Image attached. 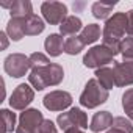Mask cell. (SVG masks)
<instances>
[{"mask_svg": "<svg viewBox=\"0 0 133 133\" xmlns=\"http://www.w3.org/2000/svg\"><path fill=\"white\" fill-rule=\"evenodd\" d=\"M10 13H11V17H28L33 14V6L28 0H16Z\"/></svg>", "mask_w": 133, "mask_h": 133, "instance_id": "obj_18", "label": "cell"}, {"mask_svg": "<svg viewBox=\"0 0 133 133\" xmlns=\"http://www.w3.org/2000/svg\"><path fill=\"white\" fill-rule=\"evenodd\" d=\"M63 78H64V71L56 63H50L49 66L41 69H33L28 75L30 85L38 91H42L47 86H56L63 82Z\"/></svg>", "mask_w": 133, "mask_h": 133, "instance_id": "obj_2", "label": "cell"}, {"mask_svg": "<svg viewBox=\"0 0 133 133\" xmlns=\"http://www.w3.org/2000/svg\"><path fill=\"white\" fill-rule=\"evenodd\" d=\"M124 61H133V38H124L121 42V52Z\"/></svg>", "mask_w": 133, "mask_h": 133, "instance_id": "obj_24", "label": "cell"}, {"mask_svg": "<svg viewBox=\"0 0 133 133\" xmlns=\"http://www.w3.org/2000/svg\"><path fill=\"white\" fill-rule=\"evenodd\" d=\"M44 49L50 56H59L61 52H64V41L63 36L58 33H52L44 41Z\"/></svg>", "mask_w": 133, "mask_h": 133, "instance_id": "obj_14", "label": "cell"}, {"mask_svg": "<svg viewBox=\"0 0 133 133\" xmlns=\"http://www.w3.org/2000/svg\"><path fill=\"white\" fill-rule=\"evenodd\" d=\"M38 133H58V131H56L55 124H53L50 119H44V122L41 124V127H39Z\"/></svg>", "mask_w": 133, "mask_h": 133, "instance_id": "obj_27", "label": "cell"}, {"mask_svg": "<svg viewBox=\"0 0 133 133\" xmlns=\"http://www.w3.org/2000/svg\"><path fill=\"white\" fill-rule=\"evenodd\" d=\"M44 28H45L44 21L39 16L31 14V16L25 17V36H36V35L42 33Z\"/></svg>", "mask_w": 133, "mask_h": 133, "instance_id": "obj_16", "label": "cell"}, {"mask_svg": "<svg viewBox=\"0 0 133 133\" xmlns=\"http://www.w3.org/2000/svg\"><path fill=\"white\" fill-rule=\"evenodd\" d=\"M42 103L50 111H63L71 107L72 96L66 91H52L42 99Z\"/></svg>", "mask_w": 133, "mask_h": 133, "instance_id": "obj_10", "label": "cell"}, {"mask_svg": "<svg viewBox=\"0 0 133 133\" xmlns=\"http://www.w3.org/2000/svg\"><path fill=\"white\" fill-rule=\"evenodd\" d=\"M114 53L105 47L103 44L102 45H94L91 47L85 56H83V64L86 68H91V69H100V68H105V64L111 63L114 59Z\"/></svg>", "mask_w": 133, "mask_h": 133, "instance_id": "obj_4", "label": "cell"}, {"mask_svg": "<svg viewBox=\"0 0 133 133\" xmlns=\"http://www.w3.org/2000/svg\"><path fill=\"white\" fill-rule=\"evenodd\" d=\"M113 72H114V80L116 86L124 88L133 85V61H122L116 63L113 61Z\"/></svg>", "mask_w": 133, "mask_h": 133, "instance_id": "obj_11", "label": "cell"}, {"mask_svg": "<svg viewBox=\"0 0 133 133\" xmlns=\"http://www.w3.org/2000/svg\"><path fill=\"white\" fill-rule=\"evenodd\" d=\"M56 124L64 131L72 127L85 130V128H88V116L80 108H71L68 113H63L56 117Z\"/></svg>", "mask_w": 133, "mask_h": 133, "instance_id": "obj_6", "label": "cell"}, {"mask_svg": "<svg viewBox=\"0 0 133 133\" xmlns=\"http://www.w3.org/2000/svg\"><path fill=\"white\" fill-rule=\"evenodd\" d=\"M35 99V91L33 88H30V85L27 83H21L11 94L10 97V105L13 110L17 111H25L27 107L31 103V100Z\"/></svg>", "mask_w": 133, "mask_h": 133, "instance_id": "obj_9", "label": "cell"}, {"mask_svg": "<svg viewBox=\"0 0 133 133\" xmlns=\"http://www.w3.org/2000/svg\"><path fill=\"white\" fill-rule=\"evenodd\" d=\"M111 128L121 130V131H124V133H133V124H131L127 117H124V116H117V117H114Z\"/></svg>", "mask_w": 133, "mask_h": 133, "instance_id": "obj_25", "label": "cell"}, {"mask_svg": "<svg viewBox=\"0 0 133 133\" xmlns=\"http://www.w3.org/2000/svg\"><path fill=\"white\" fill-rule=\"evenodd\" d=\"M107 133H110V130H108V131H107Z\"/></svg>", "mask_w": 133, "mask_h": 133, "instance_id": "obj_33", "label": "cell"}, {"mask_svg": "<svg viewBox=\"0 0 133 133\" xmlns=\"http://www.w3.org/2000/svg\"><path fill=\"white\" fill-rule=\"evenodd\" d=\"M50 64V59L41 53V52H35L30 55V66H31V71L33 69H41V68H45V66Z\"/></svg>", "mask_w": 133, "mask_h": 133, "instance_id": "obj_23", "label": "cell"}, {"mask_svg": "<svg viewBox=\"0 0 133 133\" xmlns=\"http://www.w3.org/2000/svg\"><path fill=\"white\" fill-rule=\"evenodd\" d=\"M3 69L10 77L14 78H21L24 77L30 69V56H25L22 53H11L5 58V64H3Z\"/></svg>", "mask_w": 133, "mask_h": 133, "instance_id": "obj_5", "label": "cell"}, {"mask_svg": "<svg viewBox=\"0 0 133 133\" xmlns=\"http://www.w3.org/2000/svg\"><path fill=\"white\" fill-rule=\"evenodd\" d=\"M41 11L50 25H61V22L68 17V6L61 2H44Z\"/></svg>", "mask_w": 133, "mask_h": 133, "instance_id": "obj_8", "label": "cell"}, {"mask_svg": "<svg viewBox=\"0 0 133 133\" xmlns=\"http://www.w3.org/2000/svg\"><path fill=\"white\" fill-rule=\"evenodd\" d=\"M108 100V89H105L97 78H91L88 80L83 92L80 94V103L82 107L91 110V108H97L99 105L105 103Z\"/></svg>", "mask_w": 133, "mask_h": 133, "instance_id": "obj_3", "label": "cell"}, {"mask_svg": "<svg viewBox=\"0 0 133 133\" xmlns=\"http://www.w3.org/2000/svg\"><path fill=\"white\" fill-rule=\"evenodd\" d=\"M5 31L11 41H21L25 36V17H11Z\"/></svg>", "mask_w": 133, "mask_h": 133, "instance_id": "obj_13", "label": "cell"}, {"mask_svg": "<svg viewBox=\"0 0 133 133\" xmlns=\"http://www.w3.org/2000/svg\"><path fill=\"white\" fill-rule=\"evenodd\" d=\"M122 107H124V111L127 114H130L133 111V88L127 89L122 96Z\"/></svg>", "mask_w": 133, "mask_h": 133, "instance_id": "obj_26", "label": "cell"}, {"mask_svg": "<svg viewBox=\"0 0 133 133\" xmlns=\"http://www.w3.org/2000/svg\"><path fill=\"white\" fill-rule=\"evenodd\" d=\"M85 44L83 41L80 39V36H69L68 39L64 41V52L68 53V55H77L83 50Z\"/></svg>", "mask_w": 133, "mask_h": 133, "instance_id": "obj_21", "label": "cell"}, {"mask_svg": "<svg viewBox=\"0 0 133 133\" xmlns=\"http://www.w3.org/2000/svg\"><path fill=\"white\" fill-rule=\"evenodd\" d=\"M128 17L127 13H114L111 17L107 19L103 27V45L108 47L114 55L121 52V42L127 31Z\"/></svg>", "mask_w": 133, "mask_h": 133, "instance_id": "obj_1", "label": "cell"}, {"mask_svg": "<svg viewBox=\"0 0 133 133\" xmlns=\"http://www.w3.org/2000/svg\"><path fill=\"white\" fill-rule=\"evenodd\" d=\"M128 117H130V119H131V121H133V111H131V113H130V114H128Z\"/></svg>", "mask_w": 133, "mask_h": 133, "instance_id": "obj_32", "label": "cell"}, {"mask_svg": "<svg viewBox=\"0 0 133 133\" xmlns=\"http://www.w3.org/2000/svg\"><path fill=\"white\" fill-rule=\"evenodd\" d=\"M2 133H10L16 128V114L6 108H3L2 111Z\"/></svg>", "mask_w": 133, "mask_h": 133, "instance_id": "obj_22", "label": "cell"}, {"mask_svg": "<svg viewBox=\"0 0 133 133\" xmlns=\"http://www.w3.org/2000/svg\"><path fill=\"white\" fill-rule=\"evenodd\" d=\"M83 6H85V3H80V5H78V3H74V10H75V11L80 10V8H83Z\"/></svg>", "mask_w": 133, "mask_h": 133, "instance_id": "obj_31", "label": "cell"}, {"mask_svg": "<svg viewBox=\"0 0 133 133\" xmlns=\"http://www.w3.org/2000/svg\"><path fill=\"white\" fill-rule=\"evenodd\" d=\"M96 78L99 80V83L105 88V89H111L113 86H116V80H114V72L111 68H100L96 71Z\"/></svg>", "mask_w": 133, "mask_h": 133, "instance_id": "obj_17", "label": "cell"}, {"mask_svg": "<svg viewBox=\"0 0 133 133\" xmlns=\"http://www.w3.org/2000/svg\"><path fill=\"white\" fill-rule=\"evenodd\" d=\"M82 30H83V24L80 17H75V16H68L59 25L61 36H75Z\"/></svg>", "mask_w": 133, "mask_h": 133, "instance_id": "obj_15", "label": "cell"}, {"mask_svg": "<svg viewBox=\"0 0 133 133\" xmlns=\"http://www.w3.org/2000/svg\"><path fill=\"white\" fill-rule=\"evenodd\" d=\"M78 36H80V39L83 41L85 45L92 44V42H96L100 38V27L97 24H89V25L83 27V30L80 31Z\"/></svg>", "mask_w": 133, "mask_h": 133, "instance_id": "obj_19", "label": "cell"}, {"mask_svg": "<svg viewBox=\"0 0 133 133\" xmlns=\"http://www.w3.org/2000/svg\"><path fill=\"white\" fill-rule=\"evenodd\" d=\"M127 17H128V25H127V33L130 35V38H133V10H130L127 13Z\"/></svg>", "mask_w": 133, "mask_h": 133, "instance_id": "obj_28", "label": "cell"}, {"mask_svg": "<svg viewBox=\"0 0 133 133\" xmlns=\"http://www.w3.org/2000/svg\"><path fill=\"white\" fill-rule=\"evenodd\" d=\"M113 114L110 111H99L92 116L91 119V125H89V130L94 131V133H99V131H103L107 128H110L113 125Z\"/></svg>", "mask_w": 133, "mask_h": 133, "instance_id": "obj_12", "label": "cell"}, {"mask_svg": "<svg viewBox=\"0 0 133 133\" xmlns=\"http://www.w3.org/2000/svg\"><path fill=\"white\" fill-rule=\"evenodd\" d=\"M64 133H85L82 128H77V127H72V128H68Z\"/></svg>", "mask_w": 133, "mask_h": 133, "instance_id": "obj_30", "label": "cell"}, {"mask_svg": "<svg viewBox=\"0 0 133 133\" xmlns=\"http://www.w3.org/2000/svg\"><path fill=\"white\" fill-rule=\"evenodd\" d=\"M0 38H2V49H6V45H8V41H6V31H2L0 33Z\"/></svg>", "mask_w": 133, "mask_h": 133, "instance_id": "obj_29", "label": "cell"}, {"mask_svg": "<svg viewBox=\"0 0 133 133\" xmlns=\"http://www.w3.org/2000/svg\"><path fill=\"white\" fill-rule=\"evenodd\" d=\"M114 5H116V2H113V3L96 2V3H92V8H91V10H92V16H94L96 19H107V17L111 14Z\"/></svg>", "mask_w": 133, "mask_h": 133, "instance_id": "obj_20", "label": "cell"}, {"mask_svg": "<svg viewBox=\"0 0 133 133\" xmlns=\"http://www.w3.org/2000/svg\"><path fill=\"white\" fill-rule=\"evenodd\" d=\"M42 122L44 117L39 110L36 108L25 110L19 117V125L16 128V133H38Z\"/></svg>", "mask_w": 133, "mask_h": 133, "instance_id": "obj_7", "label": "cell"}]
</instances>
